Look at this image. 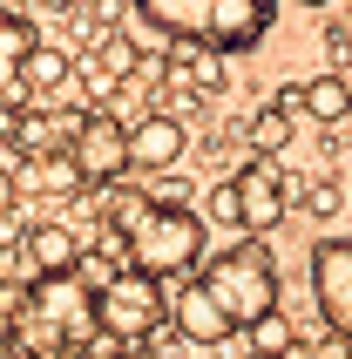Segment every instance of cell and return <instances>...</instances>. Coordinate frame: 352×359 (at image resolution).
I'll use <instances>...</instances> for the list:
<instances>
[{
	"label": "cell",
	"mask_w": 352,
	"mask_h": 359,
	"mask_svg": "<svg viewBox=\"0 0 352 359\" xmlns=\"http://www.w3.org/2000/svg\"><path fill=\"white\" fill-rule=\"evenodd\" d=\"M116 238L129 271L142 278H190L203 258V217L183 197H129L116 203Z\"/></svg>",
	"instance_id": "obj_1"
},
{
	"label": "cell",
	"mask_w": 352,
	"mask_h": 359,
	"mask_svg": "<svg viewBox=\"0 0 352 359\" xmlns=\"http://www.w3.org/2000/svg\"><path fill=\"white\" fill-rule=\"evenodd\" d=\"M142 20L176 34V48H251L271 27L278 0H136Z\"/></svg>",
	"instance_id": "obj_2"
},
{
	"label": "cell",
	"mask_w": 352,
	"mask_h": 359,
	"mask_svg": "<svg viewBox=\"0 0 352 359\" xmlns=\"http://www.w3.org/2000/svg\"><path fill=\"white\" fill-rule=\"evenodd\" d=\"M14 339H27L34 353H75V346H88V339H95V292H88L75 271L27 278Z\"/></svg>",
	"instance_id": "obj_3"
},
{
	"label": "cell",
	"mask_w": 352,
	"mask_h": 359,
	"mask_svg": "<svg viewBox=\"0 0 352 359\" xmlns=\"http://www.w3.org/2000/svg\"><path fill=\"white\" fill-rule=\"evenodd\" d=\"M196 285L224 305L231 325H251V319H264V312H278V264H271V251H264L257 238H244V244H231V251L203 258V278H196Z\"/></svg>",
	"instance_id": "obj_4"
},
{
	"label": "cell",
	"mask_w": 352,
	"mask_h": 359,
	"mask_svg": "<svg viewBox=\"0 0 352 359\" xmlns=\"http://www.w3.org/2000/svg\"><path fill=\"white\" fill-rule=\"evenodd\" d=\"M285 210H292V183H285V170L278 163H244L237 177H224L210 190V217L231 224V231H244V238H264V231H278L285 224Z\"/></svg>",
	"instance_id": "obj_5"
},
{
	"label": "cell",
	"mask_w": 352,
	"mask_h": 359,
	"mask_svg": "<svg viewBox=\"0 0 352 359\" xmlns=\"http://www.w3.org/2000/svg\"><path fill=\"white\" fill-rule=\"evenodd\" d=\"M163 319H170V299H163V285L142 278V271H116V278L95 292V332L116 339V346H142Z\"/></svg>",
	"instance_id": "obj_6"
},
{
	"label": "cell",
	"mask_w": 352,
	"mask_h": 359,
	"mask_svg": "<svg viewBox=\"0 0 352 359\" xmlns=\"http://www.w3.org/2000/svg\"><path fill=\"white\" fill-rule=\"evenodd\" d=\"M68 163L81 183H116L129 170V122H116L109 109H88L68 136Z\"/></svg>",
	"instance_id": "obj_7"
},
{
	"label": "cell",
	"mask_w": 352,
	"mask_h": 359,
	"mask_svg": "<svg viewBox=\"0 0 352 359\" xmlns=\"http://www.w3.org/2000/svg\"><path fill=\"white\" fill-rule=\"evenodd\" d=\"M312 292L339 339H352V238H325L312 251Z\"/></svg>",
	"instance_id": "obj_8"
},
{
	"label": "cell",
	"mask_w": 352,
	"mask_h": 359,
	"mask_svg": "<svg viewBox=\"0 0 352 359\" xmlns=\"http://www.w3.org/2000/svg\"><path fill=\"white\" fill-rule=\"evenodd\" d=\"M170 325H176L190 346H224V339L237 332V325L224 319V305H217L196 278H176V292H170Z\"/></svg>",
	"instance_id": "obj_9"
},
{
	"label": "cell",
	"mask_w": 352,
	"mask_h": 359,
	"mask_svg": "<svg viewBox=\"0 0 352 359\" xmlns=\"http://www.w3.org/2000/svg\"><path fill=\"white\" fill-rule=\"evenodd\" d=\"M183 149H190V129H183L176 116H142L136 129H129V170L163 177V170L183 163Z\"/></svg>",
	"instance_id": "obj_10"
},
{
	"label": "cell",
	"mask_w": 352,
	"mask_h": 359,
	"mask_svg": "<svg viewBox=\"0 0 352 359\" xmlns=\"http://www.w3.org/2000/svg\"><path fill=\"white\" fill-rule=\"evenodd\" d=\"M20 258H27V278H48V271H75L81 238L68 231V224H34V231L20 238Z\"/></svg>",
	"instance_id": "obj_11"
},
{
	"label": "cell",
	"mask_w": 352,
	"mask_h": 359,
	"mask_svg": "<svg viewBox=\"0 0 352 359\" xmlns=\"http://www.w3.org/2000/svg\"><path fill=\"white\" fill-rule=\"evenodd\" d=\"M298 116H312V122H346L352 116V81L346 75H312L305 88H298Z\"/></svg>",
	"instance_id": "obj_12"
},
{
	"label": "cell",
	"mask_w": 352,
	"mask_h": 359,
	"mask_svg": "<svg viewBox=\"0 0 352 359\" xmlns=\"http://www.w3.org/2000/svg\"><path fill=\"white\" fill-rule=\"evenodd\" d=\"M68 81H75V61L61 55V48H27V61H20V75H14V95L20 88H48V95H55V88H68Z\"/></svg>",
	"instance_id": "obj_13"
},
{
	"label": "cell",
	"mask_w": 352,
	"mask_h": 359,
	"mask_svg": "<svg viewBox=\"0 0 352 359\" xmlns=\"http://www.w3.org/2000/svg\"><path fill=\"white\" fill-rule=\"evenodd\" d=\"M176 88H190V95H217L224 88V55L217 48H176Z\"/></svg>",
	"instance_id": "obj_14"
},
{
	"label": "cell",
	"mask_w": 352,
	"mask_h": 359,
	"mask_svg": "<svg viewBox=\"0 0 352 359\" xmlns=\"http://www.w3.org/2000/svg\"><path fill=\"white\" fill-rule=\"evenodd\" d=\"M244 136H251V149L264 163H278L285 149H292V109H278V102H264L251 122H244Z\"/></svg>",
	"instance_id": "obj_15"
},
{
	"label": "cell",
	"mask_w": 352,
	"mask_h": 359,
	"mask_svg": "<svg viewBox=\"0 0 352 359\" xmlns=\"http://www.w3.org/2000/svg\"><path fill=\"white\" fill-rule=\"evenodd\" d=\"M27 48H34V27L0 7V95H14V75H20V61H27Z\"/></svg>",
	"instance_id": "obj_16"
},
{
	"label": "cell",
	"mask_w": 352,
	"mask_h": 359,
	"mask_svg": "<svg viewBox=\"0 0 352 359\" xmlns=\"http://www.w3.org/2000/svg\"><path fill=\"white\" fill-rule=\"evenodd\" d=\"M244 332H251V353L257 359H292V346H298V325L285 319V312H264V319H251Z\"/></svg>",
	"instance_id": "obj_17"
},
{
	"label": "cell",
	"mask_w": 352,
	"mask_h": 359,
	"mask_svg": "<svg viewBox=\"0 0 352 359\" xmlns=\"http://www.w3.org/2000/svg\"><path fill=\"white\" fill-rule=\"evenodd\" d=\"M292 197L305 203V210H312V217H339V210H346V190H339L332 177H318V183H305V190H298V183H292Z\"/></svg>",
	"instance_id": "obj_18"
},
{
	"label": "cell",
	"mask_w": 352,
	"mask_h": 359,
	"mask_svg": "<svg viewBox=\"0 0 352 359\" xmlns=\"http://www.w3.org/2000/svg\"><path fill=\"white\" fill-rule=\"evenodd\" d=\"M325 55H332V75L352 68V27H325Z\"/></svg>",
	"instance_id": "obj_19"
},
{
	"label": "cell",
	"mask_w": 352,
	"mask_h": 359,
	"mask_svg": "<svg viewBox=\"0 0 352 359\" xmlns=\"http://www.w3.org/2000/svg\"><path fill=\"white\" fill-rule=\"evenodd\" d=\"M14 319H20V292H14L7 278H0V346L14 339Z\"/></svg>",
	"instance_id": "obj_20"
},
{
	"label": "cell",
	"mask_w": 352,
	"mask_h": 359,
	"mask_svg": "<svg viewBox=\"0 0 352 359\" xmlns=\"http://www.w3.org/2000/svg\"><path fill=\"white\" fill-rule=\"evenodd\" d=\"M116 359H156L149 346H116Z\"/></svg>",
	"instance_id": "obj_21"
},
{
	"label": "cell",
	"mask_w": 352,
	"mask_h": 359,
	"mask_svg": "<svg viewBox=\"0 0 352 359\" xmlns=\"http://www.w3.org/2000/svg\"><path fill=\"white\" fill-rule=\"evenodd\" d=\"M7 203H14V177H7V170H0V210H7Z\"/></svg>",
	"instance_id": "obj_22"
},
{
	"label": "cell",
	"mask_w": 352,
	"mask_h": 359,
	"mask_svg": "<svg viewBox=\"0 0 352 359\" xmlns=\"http://www.w3.org/2000/svg\"><path fill=\"white\" fill-rule=\"evenodd\" d=\"M41 7H75V0H41Z\"/></svg>",
	"instance_id": "obj_23"
},
{
	"label": "cell",
	"mask_w": 352,
	"mask_h": 359,
	"mask_svg": "<svg viewBox=\"0 0 352 359\" xmlns=\"http://www.w3.org/2000/svg\"><path fill=\"white\" fill-rule=\"evenodd\" d=\"M305 7H332V0H305Z\"/></svg>",
	"instance_id": "obj_24"
},
{
	"label": "cell",
	"mask_w": 352,
	"mask_h": 359,
	"mask_svg": "<svg viewBox=\"0 0 352 359\" xmlns=\"http://www.w3.org/2000/svg\"><path fill=\"white\" fill-rule=\"evenodd\" d=\"M332 359H346V353H332Z\"/></svg>",
	"instance_id": "obj_25"
},
{
	"label": "cell",
	"mask_w": 352,
	"mask_h": 359,
	"mask_svg": "<svg viewBox=\"0 0 352 359\" xmlns=\"http://www.w3.org/2000/svg\"><path fill=\"white\" fill-rule=\"evenodd\" d=\"M251 359H257V353H251Z\"/></svg>",
	"instance_id": "obj_26"
}]
</instances>
